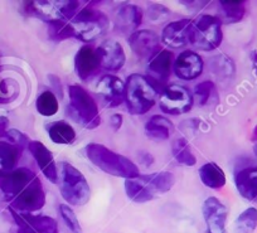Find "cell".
<instances>
[{
	"label": "cell",
	"mask_w": 257,
	"mask_h": 233,
	"mask_svg": "<svg viewBox=\"0 0 257 233\" xmlns=\"http://www.w3.org/2000/svg\"><path fill=\"white\" fill-rule=\"evenodd\" d=\"M86 157L93 165L112 177L135 179L140 177L139 168L128 158L115 153L102 144L91 143L85 148Z\"/></svg>",
	"instance_id": "cell-1"
},
{
	"label": "cell",
	"mask_w": 257,
	"mask_h": 233,
	"mask_svg": "<svg viewBox=\"0 0 257 233\" xmlns=\"http://www.w3.org/2000/svg\"><path fill=\"white\" fill-rule=\"evenodd\" d=\"M174 184L175 177L173 173L160 172L125 180V190L133 202L147 203L169 192Z\"/></svg>",
	"instance_id": "cell-2"
},
{
	"label": "cell",
	"mask_w": 257,
	"mask_h": 233,
	"mask_svg": "<svg viewBox=\"0 0 257 233\" xmlns=\"http://www.w3.org/2000/svg\"><path fill=\"white\" fill-rule=\"evenodd\" d=\"M158 90L143 74L134 73L127 77L125 83V101L128 112L144 115L157 102Z\"/></svg>",
	"instance_id": "cell-3"
},
{
	"label": "cell",
	"mask_w": 257,
	"mask_h": 233,
	"mask_svg": "<svg viewBox=\"0 0 257 233\" xmlns=\"http://www.w3.org/2000/svg\"><path fill=\"white\" fill-rule=\"evenodd\" d=\"M223 39L222 21L218 17L203 14L192 21L188 32V43L199 51L211 52L218 48Z\"/></svg>",
	"instance_id": "cell-4"
},
{
	"label": "cell",
	"mask_w": 257,
	"mask_h": 233,
	"mask_svg": "<svg viewBox=\"0 0 257 233\" xmlns=\"http://www.w3.org/2000/svg\"><path fill=\"white\" fill-rule=\"evenodd\" d=\"M59 190L63 199L71 205H85L90 200L91 190L82 173L70 163H62L58 175Z\"/></svg>",
	"instance_id": "cell-5"
},
{
	"label": "cell",
	"mask_w": 257,
	"mask_h": 233,
	"mask_svg": "<svg viewBox=\"0 0 257 233\" xmlns=\"http://www.w3.org/2000/svg\"><path fill=\"white\" fill-rule=\"evenodd\" d=\"M68 96L71 102L70 110L75 113L81 125L90 130L100 126L101 118L98 113V106L85 88L78 85H71L68 87Z\"/></svg>",
	"instance_id": "cell-6"
},
{
	"label": "cell",
	"mask_w": 257,
	"mask_h": 233,
	"mask_svg": "<svg viewBox=\"0 0 257 233\" xmlns=\"http://www.w3.org/2000/svg\"><path fill=\"white\" fill-rule=\"evenodd\" d=\"M193 95L187 87L180 85H168L162 91L159 106L163 112L178 116L190 111L193 107Z\"/></svg>",
	"instance_id": "cell-7"
},
{
	"label": "cell",
	"mask_w": 257,
	"mask_h": 233,
	"mask_svg": "<svg viewBox=\"0 0 257 233\" xmlns=\"http://www.w3.org/2000/svg\"><path fill=\"white\" fill-rule=\"evenodd\" d=\"M46 204V193L38 177L34 178L13 200L11 208L22 213L36 212Z\"/></svg>",
	"instance_id": "cell-8"
},
{
	"label": "cell",
	"mask_w": 257,
	"mask_h": 233,
	"mask_svg": "<svg viewBox=\"0 0 257 233\" xmlns=\"http://www.w3.org/2000/svg\"><path fill=\"white\" fill-rule=\"evenodd\" d=\"M128 46L135 56L150 61L162 51V39L155 32L142 29V31H137L130 34Z\"/></svg>",
	"instance_id": "cell-9"
},
{
	"label": "cell",
	"mask_w": 257,
	"mask_h": 233,
	"mask_svg": "<svg viewBox=\"0 0 257 233\" xmlns=\"http://www.w3.org/2000/svg\"><path fill=\"white\" fill-rule=\"evenodd\" d=\"M173 64H174L173 53L167 49H162L154 58L149 61L147 78L157 88L158 92L163 91L168 86L167 83L172 73Z\"/></svg>",
	"instance_id": "cell-10"
},
{
	"label": "cell",
	"mask_w": 257,
	"mask_h": 233,
	"mask_svg": "<svg viewBox=\"0 0 257 233\" xmlns=\"http://www.w3.org/2000/svg\"><path fill=\"white\" fill-rule=\"evenodd\" d=\"M12 215L19 227L18 233H58L57 223L48 215H33L31 213H18L12 209Z\"/></svg>",
	"instance_id": "cell-11"
},
{
	"label": "cell",
	"mask_w": 257,
	"mask_h": 233,
	"mask_svg": "<svg viewBox=\"0 0 257 233\" xmlns=\"http://www.w3.org/2000/svg\"><path fill=\"white\" fill-rule=\"evenodd\" d=\"M96 92L102 98L106 107H117L125 100V83L113 74H106L98 81Z\"/></svg>",
	"instance_id": "cell-12"
},
{
	"label": "cell",
	"mask_w": 257,
	"mask_h": 233,
	"mask_svg": "<svg viewBox=\"0 0 257 233\" xmlns=\"http://www.w3.org/2000/svg\"><path fill=\"white\" fill-rule=\"evenodd\" d=\"M204 68L202 57L193 51H184L177 57L173 69L178 78L184 81H192L198 78Z\"/></svg>",
	"instance_id": "cell-13"
},
{
	"label": "cell",
	"mask_w": 257,
	"mask_h": 233,
	"mask_svg": "<svg viewBox=\"0 0 257 233\" xmlns=\"http://www.w3.org/2000/svg\"><path fill=\"white\" fill-rule=\"evenodd\" d=\"M101 68L110 72L120 71L126 62L125 51L117 41L107 39L103 41L96 49Z\"/></svg>",
	"instance_id": "cell-14"
},
{
	"label": "cell",
	"mask_w": 257,
	"mask_h": 233,
	"mask_svg": "<svg viewBox=\"0 0 257 233\" xmlns=\"http://www.w3.org/2000/svg\"><path fill=\"white\" fill-rule=\"evenodd\" d=\"M37 175L28 168H18L0 178V190L8 200H13Z\"/></svg>",
	"instance_id": "cell-15"
},
{
	"label": "cell",
	"mask_w": 257,
	"mask_h": 233,
	"mask_svg": "<svg viewBox=\"0 0 257 233\" xmlns=\"http://www.w3.org/2000/svg\"><path fill=\"white\" fill-rule=\"evenodd\" d=\"M203 217L208 233H224L227 219V208L216 197H209L203 203Z\"/></svg>",
	"instance_id": "cell-16"
},
{
	"label": "cell",
	"mask_w": 257,
	"mask_h": 233,
	"mask_svg": "<svg viewBox=\"0 0 257 233\" xmlns=\"http://www.w3.org/2000/svg\"><path fill=\"white\" fill-rule=\"evenodd\" d=\"M100 61L97 53L91 46H83L75 56V71L80 80L90 81L100 72Z\"/></svg>",
	"instance_id": "cell-17"
},
{
	"label": "cell",
	"mask_w": 257,
	"mask_h": 233,
	"mask_svg": "<svg viewBox=\"0 0 257 233\" xmlns=\"http://www.w3.org/2000/svg\"><path fill=\"white\" fill-rule=\"evenodd\" d=\"M28 149L31 151L32 157L34 158L36 163L38 164L39 169L44 174V177L49 180V182L57 184L58 183V170H57L56 162L52 155L51 150H48L44 144L41 141H29Z\"/></svg>",
	"instance_id": "cell-18"
},
{
	"label": "cell",
	"mask_w": 257,
	"mask_h": 233,
	"mask_svg": "<svg viewBox=\"0 0 257 233\" xmlns=\"http://www.w3.org/2000/svg\"><path fill=\"white\" fill-rule=\"evenodd\" d=\"M143 23V11L134 4H122L115 13V26L122 33H134Z\"/></svg>",
	"instance_id": "cell-19"
},
{
	"label": "cell",
	"mask_w": 257,
	"mask_h": 233,
	"mask_svg": "<svg viewBox=\"0 0 257 233\" xmlns=\"http://www.w3.org/2000/svg\"><path fill=\"white\" fill-rule=\"evenodd\" d=\"M192 21L180 19L168 24L162 33V42L170 48L179 49L188 44V32Z\"/></svg>",
	"instance_id": "cell-20"
},
{
	"label": "cell",
	"mask_w": 257,
	"mask_h": 233,
	"mask_svg": "<svg viewBox=\"0 0 257 233\" xmlns=\"http://www.w3.org/2000/svg\"><path fill=\"white\" fill-rule=\"evenodd\" d=\"M23 145L13 141H0V178L16 170L17 164L23 153Z\"/></svg>",
	"instance_id": "cell-21"
},
{
	"label": "cell",
	"mask_w": 257,
	"mask_h": 233,
	"mask_svg": "<svg viewBox=\"0 0 257 233\" xmlns=\"http://www.w3.org/2000/svg\"><path fill=\"white\" fill-rule=\"evenodd\" d=\"M239 194L248 200H257V167L243 168L234 174Z\"/></svg>",
	"instance_id": "cell-22"
},
{
	"label": "cell",
	"mask_w": 257,
	"mask_h": 233,
	"mask_svg": "<svg viewBox=\"0 0 257 233\" xmlns=\"http://www.w3.org/2000/svg\"><path fill=\"white\" fill-rule=\"evenodd\" d=\"M174 131L173 123L163 115H154L145 124V133L154 140H168Z\"/></svg>",
	"instance_id": "cell-23"
},
{
	"label": "cell",
	"mask_w": 257,
	"mask_h": 233,
	"mask_svg": "<svg viewBox=\"0 0 257 233\" xmlns=\"http://www.w3.org/2000/svg\"><path fill=\"white\" fill-rule=\"evenodd\" d=\"M47 131H48L51 140L56 144H61V145H70V144L75 143L76 136H77L75 129L63 120L49 123L47 125Z\"/></svg>",
	"instance_id": "cell-24"
},
{
	"label": "cell",
	"mask_w": 257,
	"mask_h": 233,
	"mask_svg": "<svg viewBox=\"0 0 257 233\" xmlns=\"http://www.w3.org/2000/svg\"><path fill=\"white\" fill-rule=\"evenodd\" d=\"M199 178L207 188L221 189L226 184V175L216 163H206L199 168Z\"/></svg>",
	"instance_id": "cell-25"
},
{
	"label": "cell",
	"mask_w": 257,
	"mask_h": 233,
	"mask_svg": "<svg viewBox=\"0 0 257 233\" xmlns=\"http://www.w3.org/2000/svg\"><path fill=\"white\" fill-rule=\"evenodd\" d=\"M173 157L179 164L185 167H194L197 164V158L190 150V146L184 138L175 139L172 145Z\"/></svg>",
	"instance_id": "cell-26"
},
{
	"label": "cell",
	"mask_w": 257,
	"mask_h": 233,
	"mask_svg": "<svg viewBox=\"0 0 257 233\" xmlns=\"http://www.w3.org/2000/svg\"><path fill=\"white\" fill-rule=\"evenodd\" d=\"M209 69L219 80L229 78L234 74V64L229 57L226 54L214 56L209 59Z\"/></svg>",
	"instance_id": "cell-27"
},
{
	"label": "cell",
	"mask_w": 257,
	"mask_h": 233,
	"mask_svg": "<svg viewBox=\"0 0 257 233\" xmlns=\"http://www.w3.org/2000/svg\"><path fill=\"white\" fill-rule=\"evenodd\" d=\"M48 37L53 42H61L68 38H75V29L70 22L51 21L48 22Z\"/></svg>",
	"instance_id": "cell-28"
},
{
	"label": "cell",
	"mask_w": 257,
	"mask_h": 233,
	"mask_svg": "<svg viewBox=\"0 0 257 233\" xmlns=\"http://www.w3.org/2000/svg\"><path fill=\"white\" fill-rule=\"evenodd\" d=\"M219 7L223 12V18L227 23H237L243 18L244 13H246L244 2L222 0V2H219Z\"/></svg>",
	"instance_id": "cell-29"
},
{
	"label": "cell",
	"mask_w": 257,
	"mask_h": 233,
	"mask_svg": "<svg viewBox=\"0 0 257 233\" xmlns=\"http://www.w3.org/2000/svg\"><path fill=\"white\" fill-rule=\"evenodd\" d=\"M36 108L38 111V113H41L42 116H46V118L56 115L59 108L58 100H57L56 95L52 91H43L37 97Z\"/></svg>",
	"instance_id": "cell-30"
},
{
	"label": "cell",
	"mask_w": 257,
	"mask_h": 233,
	"mask_svg": "<svg viewBox=\"0 0 257 233\" xmlns=\"http://www.w3.org/2000/svg\"><path fill=\"white\" fill-rule=\"evenodd\" d=\"M257 225V209L248 208L238 215L234 223L236 233H252Z\"/></svg>",
	"instance_id": "cell-31"
},
{
	"label": "cell",
	"mask_w": 257,
	"mask_h": 233,
	"mask_svg": "<svg viewBox=\"0 0 257 233\" xmlns=\"http://www.w3.org/2000/svg\"><path fill=\"white\" fill-rule=\"evenodd\" d=\"M194 93L198 97L199 105L206 106L208 105L209 102L214 100V102L218 101V95H217L216 86L212 81H203L199 85L196 86L194 88Z\"/></svg>",
	"instance_id": "cell-32"
},
{
	"label": "cell",
	"mask_w": 257,
	"mask_h": 233,
	"mask_svg": "<svg viewBox=\"0 0 257 233\" xmlns=\"http://www.w3.org/2000/svg\"><path fill=\"white\" fill-rule=\"evenodd\" d=\"M59 213H61V217L63 218L64 223H66L67 227L72 230V233H83L80 222H78L75 212H73L72 208H71L70 205L68 204L59 205Z\"/></svg>",
	"instance_id": "cell-33"
},
{
	"label": "cell",
	"mask_w": 257,
	"mask_h": 233,
	"mask_svg": "<svg viewBox=\"0 0 257 233\" xmlns=\"http://www.w3.org/2000/svg\"><path fill=\"white\" fill-rule=\"evenodd\" d=\"M170 17V11L162 4H153L148 8V18L153 23H160Z\"/></svg>",
	"instance_id": "cell-34"
},
{
	"label": "cell",
	"mask_w": 257,
	"mask_h": 233,
	"mask_svg": "<svg viewBox=\"0 0 257 233\" xmlns=\"http://www.w3.org/2000/svg\"><path fill=\"white\" fill-rule=\"evenodd\" d=\"M122 116L120 115V113H115V115H112L110 118V126L115 131H117L118 129L121 128V125H122Z\"/></svg>",
	"instance_id": "cell-35"
},
{
	"label": "cell",
	"mask_w": 257,
	"mask_h": 233,
	"mask_svg": "<svg viewBox=\"0 0 257 233\" xmlns=\"http://www.w3.org/2000/svg\"><path fill=\"white\" fill-rule=\"evenodd\" d=\"M140 162H142L145 167H150V165H152V163L154 162V158L152 157V154L150 153H144V154H142Z\"/></svg>",
	"instance_id": "cell-36"
},
{
	"label": "cell",
	"mask_w": 257,
	"mask_h": 233,
	"mask_svg": "<svg viewBox=\"0 0 257 233\" xmlns=\"http://www.w3.org/2000/svg\"><path fill=\"white\" fill-rule=\"evenodd\" d=\"M7 125H8V120H7V119L0 118V136L6 135Z\"/></svg>",
	"instance_id": "cell-37"
},
{
	"label": "cell",
	"mask_w": 257,
	"mask_h": 233,
	"mask_svg": "<svg viewBox=\"0 0 257 233\" xmlns=\"http://www.w3.org/2000/svg\"><path fill=\"white\" fill-rule=\"evenodd\" d=\"M252 141H254V143L257 144V126L254 128L253 130V135H252Z\"/></svg>",
	"instance_id": "cell-38"
},
{
	"label": "cell",
	"mask_w": 257,
	"mask_h": 233,
	"mask_svg": "<svg viewBox=\"0 0 257 233\" xmlns=\"http://www.w3.org/2000/svg\"><path fill=\"white\" fill-rule=\"evenodd\" d=\"M253 151H254V154H256V155H257V144H254V146H253Z\"/></svg>",
	"instance_id": "cell-39"
},
{
	"label": "cell",
	"mask_w": 257,
	"mask_h": 233,
	"mask_svg": "<svg viewBox=\"0 0 257 233\" xmlns=\"http://www.w3.org/2000/svg\"><path fill=\"white\" fill-rule=\"evenodd\" d=\"M254 64H256V67H257V57H256V58H254Z\"/></svg>",
	"instance_id": "cell-40"
}]
</instances>
